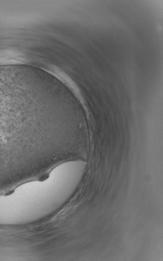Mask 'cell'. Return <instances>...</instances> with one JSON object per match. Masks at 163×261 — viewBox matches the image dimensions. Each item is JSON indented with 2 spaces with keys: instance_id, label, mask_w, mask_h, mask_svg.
<instances>
[{
  "instance_id": "cell-1",
  "label": "cell",
  "mask_w": 163,
  "mask_h": 261,
  "mask_svg": "<svg viewBox=\"0 0 163 261\" xmlns=\"http://www.w3.org/2000/svg\"><path fill=\"white\" fill-rule=\"evenodd\" d=\"M64 133L44 74L29 65L0 64V191L40 173Z\"/></svg>"
}]
</instances>
